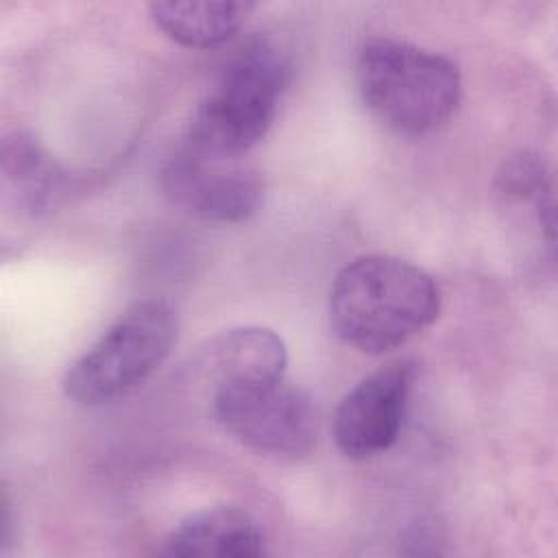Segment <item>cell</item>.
Returning a JSON list of instances; mask_svg holds the SVG:
<instances>
[{"label": "cell", "instance_id": "obj_1", "mask_svg": "<svg viewBox=\"0 0 558 558\" xmlns=\"http://www.w3.org/2000/svg\"><path fill=\"white\" fill-rule=\"evenodd\" d=\"M440 288L421 266L381 253L344 264L329 290L333 333L362 353H386L429 327Z\"/></svg>", "mask_w": 558, "mask_h": 558}, {"label": "cell", "instance_id": "obj_2", "mask_svg": "<svg viewBox=\"0 0 558 558\" xmlns=\"http://www.w3.org/2000/svg\"><path fill=\"white\" fill-rule=\"evenodd\" d=\"M290 81L286 54L262 35L240 44L187 124L185 146L216 159H238L272 126Z\"/></svg>", "mask_w": 558, "mask_h": 558}, {"label": "cell", "instance_id": "obj_3", "mask_svg": "<svg viewBox=\"0 0 558 558\" xmlns=\"http://www.w3.org/2000/svg\"><path fill=\"white\" fill-rule=\"evenodd\" d=\"M355 78L368 111L403 135L442 126L462 96L460 70L449 57L390 37L364 41Z\"/></svg>", "mask_w": 558, "mask_h": 558}, {"label": "cell", "instance_id": "obj_4", "mask_svg": "<svg viewBox=\"0 0 558 558\" xmlns=\"http://www.w3.org/2000/svg\"><path fill=\"white\" fill-rule=\"evenodd\" d=\"M174 310L159 299L131 305L63 375V392L78 405L113 403L140 388L177 342Z\"/></svg>", "mask_w": 558, "mask_h": 558}, {"label": "cell", "instance_id": "obj_5", "mask_svg": "<svg viewBox=\"0 0 558 558\" xmlns=\"http://www.w3.org/2000/svg\"><path fill=\"white\" fill-rule=\"evenodd\" d=\"M211 408L231 438L264 456L301 458L318 438L316 405L286 377L216 388Z\"/></svg>", "mask_w": 558, "mask_h": 558}, {"label": "cell", "instance_id": "obj_6", "mask_svg": "<svg viewBox=\"0 0 558 558\" xmlns=\"http://www.w3.org/2000/svg\"><path fill=\"white\" fill-rule=\"evenodd\" d=\"M159 185L177 207L207 222L248 220L264 203V181L257 170L187 146L161 163Z\"/></svg>", "mask_w": 558, "mask_h": 558}, {"label": "cell", "instance_id": "obj_7", "mask_svg": "<svg viewBox=\"0 0 558 558\" xmlns=\"http://www.w3.org/2000/svg\"><path fill=\"white\" fill-rule=\"evenodd\" d=\"M412 381L414 364L397 360L360 379L342 397L333 414V440L342 456L366 460L397 442Z\"/></svg>", "mask_w": 558, "mask_h": 558}, {"label": "cell", "instance_id": "obj_8", "mask_svg": "<svg viewBox=\"0 0 558 558\" xmlns=\"http://www.w3.org/2000/svg\"><path fill=\"white\" fill-rule=\"evenodd\" d=\"M159 554L257 558L266 554V534L246 510L220 506L179 521L161 541Z\"/></svg>", "mask_w": 558, "mask_h": 558}, {"label": "cell", "instance_id": "obj_9", "mask_svg": "<svg viewBox=\"0 0 558 558\" xmlns=\"http://www.w3.org/2000/svg\"><path fill=\"white\" fill-rule=\"evenodd\" d=\"M288 349L268 327H235L214 338L203 366L216 388L286 377Z\"/></svg>", "mask_w": 558, "mask_h": 558}, {"label": "cell", "instance_id": "obj_10", "mask_svg": "<svg viewBox=\"0 0 558 558\" xmlns=\"http://www.w3.org/2000/svg\"><path fill=\"white\" fill-rule=\"evenodd\" d=\"M0 170L4 196L20 211H46L61 194L63 177L31 133L13 131L2 140Z\"/></svg>", "mask_w": 558, "mask_h": 558}, {"label": "cell", "instance_id": "obj_11", "mask_svg": "<svg viewBox=\"0 0 558 558\" xmlns=\"http://www.w3.org/2000/svg\"><path fill=\"white\" fill-rule=\"evenodd\" d=\"M253 2H150L155 26L187 48H214L229 41L246 22Z\"/></svg>", "mask_w": 558, "mask_h": 558}, {"label": "cell", "instance_id": "obj_12", "mask_svg": "<svg viewBox=\"0 0 558 558\" xmlns=\"http://www.w3.org/2000/svg\"><path fill=\"white\" fill-rule=\"evenodd\" d=\"M497 190L510 201L534 203L547 238L554 240L551 177L541 155L530 150H519L510 155L497 172Z\"/></svg>", "mask_w": 558, "mask_h": 558}]
</instances>
